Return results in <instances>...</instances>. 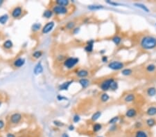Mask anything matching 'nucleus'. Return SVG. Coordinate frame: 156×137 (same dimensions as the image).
I'll use <instances>...</instances> for the list:
<instances>
[{
	"instance_id": "obj_1",
	"label": "nucleus",
	"mask_w": 156,
	"mask_h": 137,
	"mask_svg": "<svg viewBox=\"0 0 156 137\" xmlns=\"http://www.w3.org/2000/svg\"><path fill=\"white\" fill-rule=\"evenodd\" d=\"M140 46L144 50H151L156 47V37L151 35L144 36L140 40Z\"/></svg>"
},
{
	"instance_id": "obj_2",
	"label": "nucleus",
	"mask_w": 156,
	"mask_h": 137,
	"mask_svg": "<svg viewBox=\"0 0 156 137\" xmlns=\"http://www.w3.org/2000/svg\"><path fill=\"white\" fill-rule=\"evenodd\" d=\"M79 62V59L78 57H70L68 58L65 59L63 62L64 67L68 69H72L74 68L76 65Z\"/></svg>"
},
{
	"instance_id": "obj_3",
	"label": "nucleus",
	"mask_w": 156,
	"mask_h": 137,
	"mask_svg": "<svg viewBox=\"0 0 156 137\" xmlns=\"http://www.w3.org/2000/svg\"><path fill=\"white\" fill-rule=\"evenodd\" d=\"M52 11L53 13L56 14L58 15H65L69 12L68 8L67 7L58 6V5H55L53 6L52 8Z\"/></svg>"
},
{
	"instance_id": "obj_4",
	"label": "nucleus",
	"mask_w": 156,
	"mask_h": 137,
	"mask_svg": "<svg viewBox=\"0 0 156 137\" xmlns=\"http://www.w3.org/2000/svg\"><path fill=\"white\" fill-rule=\"evenodd\" d=\"M108 67L113 71H119V70L123 69L124 67V64L122 62L118 60L112 61L108 64Z\"/></svg>"
},
{
	"instance_id": "obj_5",
	"label": "nucleus",
	"mask_w": 156,
	"mask_h": 137,
	"mask_svg": "<svg viewBox=\"0 0 156 137\" xmlns=\"http://www.w3.org/2000/svg\"><path fill=\"white\" fill-rule=\"evenodd\" d=\"M114 80H115V79H114L113 78H107V79L104 80H103L101 82L99 87H100V88H101V89L103 91L106 92V91H108V90L110 89L111 83H112Z\"/></svg>"
},
{
	"instance_id": "obj_6",
	"label": "nucleus",
	"mask_w": 156,
	"mask_h": 137,
	"mask_svg": "<svg viewBox=\"0 0 156 137\" xmlns=\"http://www.w3.org/2000/svg\"><path fill=\"white\" fill-rule=\"evenodd\" d=\"M54 26H55L54 22H53V21L49 22L42 28V32L43 34H47L53 30Z\"/></svg>"
},
{
	"instance_id": "obj_7",
	"label": "nucleus",
	"mask_w": 156,
	"mask_h": 137,
	"mask_svg": "<svg viewBox=\"0 0 156 137\" xmlns=\"http://www.w3.org/2000/svg\"><path fill=\"white\" fill-rule=\"evenodd\" d=\"M22 118V114L20 113H15L12 114L10 117V122L12 125H17L18 124Z\"/></svg>"
},
{
	"instance_id": "obj_8",
	"label": "nucleus",
	"mask_w": 156,
	"mask_h": 137,
	"mask_svg": "<svg viewBox=\"0 0 156 137\" xmlns=\"http://www.w3.org/2000/svg\"><path fill=\"white\" fill-rule=\"evenodd\" d=\"M23 12V8H22L21 6H16L15 8H13L11 11V16L15 18V19H17L18 17L22 15Z\"/></svg>"
},
{
	"instance_id": "obj_9",
	"label": "nucleus",
	"mask_w": 156,
	"mask_h": 137,
	"mask_svg": "<svg viewBox=\"0 0 156 137\" xmlns=\"http://www.w3.org/2000/svg\"><path fill=\"white\" fill-rule=\"evenodd\" d=\"M94 44H95V40H90L87 42V44L84 47L85 51L87 53H92L94 49Z\"/></svg>"
},
{
	"instance_id": "obj_10",
	"label": "nucleus",
	"mask_w": 156,
	"mask_h": 137,
	"mask_svg": "<svg viewBox=\"0 0 156 137\" xmlns=\"http://www.w3.org/2000/svg\"><path fill=\"white\" fill-rule=\"evenodd\" d=\"M43 71H44V68H43V66L42 65L41 62H39L33 68V73H34L35 75H39V74H40L43 72Z\"/></svg>"
},
{
	"instance_id": "obj_11",
	"label": "nucleus",
	"mask_w": 156,
	"mask_h": 137,
	"mask_svg": "<svg viewBox=\"0 0 156 137\" xmlns=\"http://www.w3.org/2000/svg\"><path fill=\"white\" fill-rule=\"evenodd\" d=\"M25 60L24 58H23V57H19V58H17L15 60H14L13 62V66L15 67H17V68H20L21 67H22L23 65L25 64Z\"/></svg>"
},
{
	"instance_id": "obj_12",
	"label": "nucleus",
	"mask_w": 156,
	"mask_h": 137,
	"mask_svg": "<svg viewBox=\"0 0 156 137\" xmlns=\"http://www.w3.org/2000/svg\"><path fill=\"white\" fill-rule=\"evenodd\" d=\"M76 76L81 78H85L89 76V71L86 69H80L76 73Z\"/></svg>"
},
{
	"instance_id": "obj_13",
	"label": "nucleus",
	"mask_w": 156,
	"mask_h": 137,
	"mask_svg": "<svg viewBox=\"0 0 156 137\" xmlns=\"http://www.w3.org/2000/svg\"><path fill=\"white\" fill-rule=\"evenodd\" d=\"M137 112L135 109L134 108H130L126 111V116L129 118H132L134 117H135L137 116Z\"/></svg>"
},
{
	"instance_id": "obj_14",
	"label": "nucleus",
	"mask_w": 156,
	"mask_h": 137,
	"mask_svg": "<svg viewBox=\"0 0 156 137\" xmlns=\"http://www.w3.org/2000/svg\"><path fill=\"white\" fill-rule=\"evenodd\" d=\"M73 83V80H70V81H67V82H63L62 84L59 86V90L60 91H65V90H68L69 87H70V85H72Z\"/></svg>"
},
{
	"instance_id": "obj_15",
	"label": "nucleus",
	"mask_w": 156,
	"mask_h": 137,
	"mask_svg": "<svg viewBox=\"0 0 156 137\" xmlns=\"http://www.w3.org/2000/svg\"><path fill=\"white\" fill-rule=\"evenodd\" d=\"M78 82H79L80 85L82 87V88L85 89L90 85V81L89 80V79H87V78H80L79 80H78Z\"/></svg>"
},
{
	"instance_id": "obj_16",
	"label": "nucleus",
	"mask_w": 156,
	"mask_h": 137,
	"mask_svg": "<svg viewBox=\"0 0 156 137\" xmlns=\"http://www.w3.org/2000/svg\"><path fill=\"white\" fill-rule=\"evenodd\" d=\"M146 114L148 116H153L156 115V107H149L146 111Z\"/></svg>"
},
{
	"instance_id": "obj_17",
	"label": "nucleus",
	"mask_w": 156,
	"mask_h": 137,
	"mask_svg": "<svg viewBox=\"0 0 156 137\" xmlns=\"http://www.w3.org/2000/svg\"><path fill=\"white\" fill-rule=\"evenodd\" d=\"M135 100V96L134 93H128L124 98V101L126 103H132Z\"/></svg>"
},
{
	"instance_id": "obj_18",
	"label": "nucleus",
	"mask_w": 156,
	"mask_h": 137,
	"mask_svg": "<svg viewBox=\"0 0 156 137\" xmlns=\"http://www.w3.org/2000/svg\"><path fill=\"white\" fill-rule=\"evenodd\" d=\"M134 6L137 7V8H139L140 9H142L143 11H144L145 12H149V9L148 8L147 6H146V5L142 4V3H135L134 4Z\"/></svg>"
},
{
	"instance_id": "obj_19",
	"label": "nucleus",
	"mask_w": 156,
	"mask_h": 137,
	"mask_svg": "<svg viewBox=\"0 0 156 137\" xmlns=\"http://www.w3.org/2000/svg\"><path fill=\"white\" fill-rule=\"evenodd\" d=\"M53 12L52 11V10H51V9H47L43 12L42 16H43V17L46 18V19H50L51 17L53 16Z\"/></svg>"
},
{
	"instance_id": "obj_20",
	"label": "nucleus",
	"mask_w": 156,
	"mask_h": 137,
	"mask_svg": "<svg viewBox=\"0 0 156 137\" xmlns=\"http://www.w3.org/2000/svg\"><path fill=\"white\" fill-rule=\"evenodd\" d=\"M146 93L148 96H155L156 95V88L154 87H148L147 90H146Z\"/></svg>"
},
{
	"instance_id": "obj_21",
	"label": "nucleus",
	"mask_w": 156,
	"mask_h": 137,
	"mask_svg": "<svg viewBox=\"0 0 156 137\" xmlns=\"http://www.w3.org/2000/svg\"><path fill=\"white\" fill-rule=\"evenodd\" d=\"M101 115H102V112H101V111H96V112L92 114V116L91 117V120L92 121H96L98 119L100 118V117L101 116Z\"/></svg>"
},
{
	"instance_id": "obj_22",
	"label": "nucleus",
	"mask_w": 156,
	"mask_h": 137,
	"mask_svg": "<svg viewBox=\"0 0 156 137\" xmlns=\"http://www.w3.org/2000/svg\"><path fill=\"white\" fill-rule=\"evenodd\" d=\"M12 46H13V43H12V42L11 40H6L4 42V44H3V47L5 49H7V50L12 48Z\"/></svg>"
},
{
	"instance_id": "obj_23",
	"label": "nucleus",
	"mask_w": 156,
	"mask_h": 137,
	"mask_svg": "<svg viewBox=\"0 0 156 137\" xmlns=\"http://www.w3.org/2000/svg\"><path fill=\"white\" fill-rule=\"evenodd\" d=\"M70 1L69 0H57L56 1V4L61 6L67 7V6L70 5Z\"/></svg>"
},
{
	"instance_id": "obj_24",
	"label": "nucleus",
	"mask_w": 156,
	"mask_h": 137,
	"mask_svg": "<svg viewBox=\"0 0 156 137\" xmlns=\"http://www.w3.org/2000/svg\"><path fill=\"white\" fill-rule=\"evenodd\" d=\"M135 137H148V136L145 131L139 129L135 132Z\"/></svg>"
},
{
	"instance_id": "obj_25",
	"label": "nucleus",
	"mask_w": 156,
	"mask_h": 137,
	"mask_svg": "<svg viewBox=\"0 0 156 137\" xmlns=\"http://www.w3.org/2000/svg\"><path fill=\"white\" fill-rule=\"evenodd\" d=\"M112 42H113L115 45L119 46V45L121 43L122 39H121V37L120 36H119V35H115V36H114L112 38Z\"/></svg>"
},
{
	"instance_id": "obj_26",
	"label": "nucleus",
	"mask_w": 156,
	"mask_h": 137,
	"mask_svg": "<svg viewBox=\"0 0 156 137\" xmlns=\"http://www.w3.org/2000/svg\"><path fill=\"white\" fill-rule=\"evenodd\" d=\"M8 19H9V16L7 14H4V15H2L0 16V24L4 25V24H6L8 22Z\"/></svg>"
},
{
	"instance_id": "obj_27",
	"label": "nucleus",
	"mask_w": 156,
	"mask_h": 137,
	"mask_svg": "<svg viewBox=\"0 0 156 137\" xmlns=\"http://www.w3.org/2000/svg\"><path fill=\"white\" fill-rule=\"evenodd\" d=\"M121 73L123 76H131L132 73V70L130 68H123V69L121 70Z\"/></svg>"
},
{
	"instance_id": "obj_28",
	"label": "nucleus",
	"mask_w": 156,
	"mask_h": 137,
	"mask_svg": "<svg viewBox=\"0 0 156 137\" xmlns=\"http://www.w3.org/2000/svg\"><path fill=\"white\" fill-rule=\"evenodd\" d=\"M146 124L149 127H152L156 124V121L153 118H149L146 121Z\"/></svg>"
},
{
	"instance_id": "obj_29",
	"label": "nucleus",
	"mask_w": 156,
	"mask_h": 137,
	"mask_svg": "<svg viewBox=\"0 0 156 137\" xmlns=\"http://www.w3.org/2000/svg\"><path fill=\"white\" fill-rule=\"evenodd\" d=\"M100 99H101V101L102 103H106V102H108V101H109V99H110V96H109L107 93L104 92L101 95Z\"/></svg>"
},
{
	"instance_id": "obj_30",
	"label": "nucleus",
	"mask_w": 156,
	"mask_h": 137,
	"mask_svg": "<svg viewBox=\"0 0 156 137\" xmlns=\"http://www.w3.org/2000/svg\"><path fill=\"white\" fill-rule=\"evenodd\" d=\"M101 129H102V125L101 123H95L92 126V130H93L94 132H98Z\"/></svg>"
},
{
	"instance_id": "obj_31",
	"label": "nucleus",
	"mask_w": 156,
	"mask_h": 137,
	"mask_svg": "<svg viewBox=\"0 0 156 137\" xmlns=\"http://www.w3.org/2000/svg\"><path fill=\"white\" fill-rule=\"evenodd\" d=\"M76 26V22L74 21H70L69 22H67L65 26L66 29L67 30H73Z\"/></svg>"
},
{
	"instance_id": "obj_32",
	"label": "nucleus",
	"mask_w": 156,
	"mask_h": 137,
	"mask_svg": "<svg viewBox=\"0 0 156 137\" xmlns=\"http://www.w3.org/2000/svg\"><path fill=\"white\" fill-rule=\"evenodd\" d=\"M87 8L90 11H96L103 8V6L101 5H90L87 6Z\"/></svg>"
},
{
	"instance_id": "obj_33",
	"label": "nucleus",
	"mask_w": 156,
	"mask_h": 137,
	"mask_svg": "<svg viewBox=\"0 0 156 137\" xmlns=\"http://www.w3.org/2000/svg\"><path fill=\"white\" fill-rule=\"evenodd\" d=\"M146 70L149 73L154 72L156 70V66L154 64H149L146 67Z\"/></svg>"
},
{
	"instance_id": "obj_34",
	"label": "nucleus",
	"mask_w": 156,
	"mask_h": 137,
	"mask_svg": "<svg viewBox=\"0 0 156 137\" xmlns=\"http://www.w3.org/2000/svg\"><path fill=\"white\" fill-rule=\"evenodd\" d=\"M32 31L33 32H37L38 31H40L42 28V25L40 23H35L32 25Z\"/></svg>"
},
{
	"instance_id": "obj_35",
	"label": "nucleus",
	"mask_w": 156,
	"mask_h": 137,
	"mask_svg": "<svg viewBox=\"0 0 156 137\" xmlns=\"http://www.w3.org/2000/svg\"><path fill=\"white\" fill-rule=\"evenodd\" d=\"M119 121V116H115L112 117V118H110L109 121H108V123L110 125H115L117 123H118Z\"/></svg>"
},
{
	"instance_id": "obj_36",
	"label": "nucleus",
	"mask_w": 156,
	"mask_h": 137,
	"mask_svg": "<svg viewBox=\"0 0 156 137\" xmlns=\"http://www.w3.org/2000/svg\"><path fill=\"white\" fill-rule=\"evenodd\" d=\"M119 87V85H118V82L117 81L114 80L110 85V89H111L112 91H116L117 90Z\"/></svg>"
},
{
	"instance_id": "obj_37",
	"label": "nucleus",
	"mask_w": 156,
	"mask_h": 137,
	"mask_svg": "<svg viewBox=\"0 0 156 137\" xmlns=\"http://www.w3.org/2000/svg\"><path fill=\"white\" fill-rule=\"evenodd\" d=\"M42 56V51H36L33 52V54H32V56H33L35 59H39Z\"/></svg>"
},
{
	"instance_id": "obj_38",
	"label": "nucleus",
	"mask_w": 156,
	"mask_h": 137,
	"mask_svg": "<svg viewBox=\"0 0 156 137\" xmlns=\"http://www.w3.org/2000/svg\"><path fill=\"white\" fill-rule=\"evenodd\" d=\"M73 122H74V123H78L79 121H81V117L78 114H75L73 117Z\"/></svg>"
},
{
	"instance_id": "obj_39",
	"label": "nucleus",
	"mask_w": 156,
	"mask_h": 137,
	"mask_svg": "<svg viewBox=\"0 0 156 137\" xmlns=\"http://www.w3.org/2000/svg\"><path fill=\"white\" fill-rule=\"evenodd\" d=\"M53 124L56 125V127H63L65 124L63 123H62L61 121H53Z\"/></svg>"
},
{
	"instance_id": "obj_40",
	"label": "nucleus",
	"mask_w": 156,
	"mask_h": 137,
	"mask_svg": "<svg viewBox=\"0 0 156 137\" xmlns=\"http://www.w3.org/2000/svg\"><path fill=\"white\" fill-rule=\"evenodd\" d=\"M106 3L107 4H110L111 6H119L121 5V4H119V3L115 2V1H109V0H107Z\"/></svg>"
},
{
	"instance_id": "obj_41",
	"label": "nucleus",
	"mask_w": 156,
	"mask_h": 137,
	"mask_svg": "<svg viewBox=\"0 0 156 137\" xmlns=\"http://www.w3.org/2000/svg\"><path fill=\"white\" fill-rule=\"evenodd\" d=\"M72 31H73V33H74V35L78 34L79 31H80V27H75Z\"/></svg>"
},
{
	"instance_id": "obj_42",
	"label": "nucleus",
	"mask_w": 156,
	"mask_h": 137,
	"mask_svg": "<svg viewBox=\"0 0 156 137\" xmlns=\"http://www.w3.org/2000/svg\"><path fill=\"white\" fill-rule=\"evenodd\" d=\"M101 61L103 62V63L107 62L108 61V56H102V57H101Z\"/></svg>"
},
{
	"instance_id": "obj_43",
	"label": "nucleus",
	"mask_w": 156,
	"mask_h": 137,
	"mask_svg": "<svg viewBox=\"0 0 156 137\" xmlns=\"http://www.w3.org/2000/svg\"><path fill=\"white\" fill-rule=\"evenodd\" d=\"M142 123H141V122H136L135 123V127L136 128L139 129V128H140V127H142Z\"/></svg>"
},
{
	"instance_id": "obj_44",
	"label": "nucleus",
	"mask_w": 156,
	"mask_h": 137,
	"mask_svg": "<svg viewBox=\"0 0 156 137\" xmlns=\"http://www.w3.org/2000/svg\"><path fill=\"white\" fill-rule=\"evenodd\" d=\"M4 126H5V123H4V121L3 120H1L0 119V130H1V129H3L4 127Z\"/></svg>"
},
{
	"instance_id": "obj_45",
	"label": "nucleus",
	"mask_w": 156,
	"mask_h": 137,
	"mask_svg": "<svg viewBox=\"0 0 156 137\" xmlns=\"http://www.w3.org/2000/svg\"><path fill=\"white\" fill-rule=\"evenodd\" d=\"M57 99L58 100V101H62V100H64V99H67L66 98H65V97H63V96H62L61 95H58L57 96Z\"/></svg>"
},
{
	"instance_id": "obj_46",
	"label": "nucleus",
	"mask_w": 156,
	"mask_h": 137,
	"mask_svg": "<svg viewBox=\"0 0 156 137\" xmlns=\"http://www.w3.org/2000/svg\"><path fill=\"white\" fill-rule=\"evenodd\" d=\"M74 126L72 124H71V125H69V127H68V129L70 130V131H74Z\"/></svg>"
},
{
	"instance_id": "obj_47",
	"label": "nucleus",
	"mask_w": 156,
	"mask_h": 137,
	"mask_svg": "<svg viewBox=\"0 0 156 137\" xmlns=\"http://www.w3.org/2000/svg\"><path fill=\"white\" fill-rule=\"evenodd\" d=\"M117 129V126L115 125H112L111 126L110 129V131H115Z\"/></svg>"
},
{
	"instance_id": "obj_48",
	"label": "nucleus",
	"mask_w": 156,
	"mask_h": 137,
	"mask_svg": "<svg viewBox=\"0 0 156 137\" xmlns=\"http://www.w3.org/2000/svg\"><path fill=\"white\" fill-rule=\"evenodd\" d=\"M6 137H16V136L12 133H8L6 134Z\"/></svg>"
},
{
	"instance_id": "obj_49",
	"label": "nucleus",
	"mask_w": 156,
	"mask_h": 137,
	"mask_svg": "<svg viewBox=\"0 0 156 137\" xmlns=\"http://www.w3.org/2000/svg\"><path fill=\"white\" fill-rule=\"evenodd\" d=\"M62 137H70L67 133H63L62 134Z\"/></svg>"
},
{
	"instance_id": "obj_50",
	"label": "nucleus",
	"mask_w": 156,
	"mask_h": 137,
	"mask_svg": "<svg viewBox=\"0 0 156 137\" xmlns=\"http://www.w3.org/2000/svg\"><path fill=\"white\" fill-rule=\"evenodd\" d=\"M99 53H100L101 54H103V53H106V50H101V51Z\"/></svg>"
},
{
	"instance_id": "obj_51",
	"label": "nucleus",
	"mask_w": 156,
	"mask_h": 137,
	"mask_svg": "<svg viewBox=\"0 0 156 137\" xmlns=\"http://www.w3.org/2000/svg\"><path fill=\"white\" fill-rule=\"evenodd\" d=\"M4 4V1L3 0H0V6H1V5Z\"/></svg>"
},
{
	"instance_id": "obj_52",
	"label": "nucleus",
	"mask_w": 156,
	"mask_h": 137,
	"mask_svg": "<svg viewBox=\"0 0 156 137\" xmlns=\"http://www.w3.org/2000/svg\"><path fill=\"white\" fill-rule=\"evenodd\" d=\"M1 101H0V106H1Z\"/></svg>"
},
{
	"instance_id": "obj_53",
	"label": "nucleus",
	"mask_w": 156,
	"mask_h": 137,
	"mask_svg": "<svg viewBox=\"0 0 156 137\" xmlns=\"http://www.w3.org/2000/svg\"><path fill=\"white\" fill-rule=\"evenodd\" d=\"M101 137V136H99V137Z\"/></svg>"
},
{
	"instance_id": "obj_54",
	"label": "nucleus",
	"mask_w": 156,
	"mask_h": 137,
	"mask_svg": "<svg viewBox=\"0 0 156 137\" xmlns=\"http://www.w3.org/2000/svg\"></svg>"
}]
</instances>
